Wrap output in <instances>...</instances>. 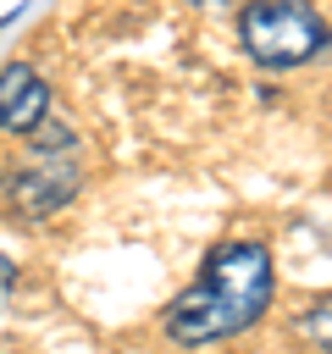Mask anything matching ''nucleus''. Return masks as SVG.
<instances>
[{"label": "nucleus", "instance_id": "obj_1", "mask_svg": "<svg viewBox=\"0 0 332 354\" xmlns=\"http://www.w3.org/2000/svg\"><path fill=\"white\" fill-rule=\"evenodd\" d=\"M277 271H271V249L255 238H232L221 249L205 254L199 277L188 282V293L172 299L166 310V337L183 348H205L221 337H238L243 326H255L271 304Z\"/></svg>", "mask_w": 332, "mask_h": 354}, {"label": "nucleus", "instance_id": "obj_2", "mask_svg": "<svg viewBox=\"0 0 332 354\" xmlns=\"http://www.w3.org/2000/svg\"><path fill=\"white\" fill-rule=\"evenodd\" d=\"M238 39L260 66H304L332 44L321 11L304 0H249L238 11Z\"/></svg>", "mask_w": 332, "mask_h": 354}, {"label": "nucleus", "instance_id": "obj_3", "mask_svg": "<svg viewBox=\"0 0 332 354\" xmlns=\"http://www.w3.org/2000/svg\"><path fill=\"white\" fill-rule=\"evenodd\" d=\"M77 183H83V177H77L72 160H50V155H44V166H22V171L11 177L6 199H11V210H17L22 221H44V216H55L61 205H72Z\"/></svg>", "mask_w": 332, "mask_h": 354}, {"label": "nucleus", "instance_id": "obj_4", "mask_svg": "<svg viewBox=\"0 0 332 354\" xmlns=\"http://www.w3.org/2000/svg\"><path fill=\"white\" fill-rule=\"evenodd\" d=\"M44 116H50V83L28 61L0 66V133H33Z\"/></svg>", "mask_w": 332, "mask_h": 354}, {"label": "nucleus", "instance_id": "obj_5", "mask_svg": "<svg viewBox=\"0 0 332 354\" xmlns=\"http://www.w3.org/2000/svg\"><path fill=\"white\" fill-rule=\"evenodd\" d=\"M293 332H299L310 348L332 354V299H315V304H304V315L293 321Z\"/></svg>", "mask_w": 332, "mask_h": 354}, {"label": "nucleus", "instance_id": "obj_6", "mask_svg": "<svg viewBox=\"0 0 332 354\" xmlns=\"http://www.w3.org/2000/svg\"><path fill=\"white\" fill-rule=\"evenodd\" d=\"M11 277H17V271H11V260H6V254H0V293H6V288H11Z\"/></svg>", "mask_w": 332, "mask_h": 354}, {"label": "nucleus", "instance_id": "obj_7", "mask_svg": "<svg viewBox=\"0 0 332 354\" xmlns=\"http://www.w3.org/2000/svg\"><path fill=\"white\" fill-rule=\"evenodd\" d=\"M188 6H210V0H188Z\"/></svg>", "mask_w": 332, "mask_h": 354}]
</instances>
